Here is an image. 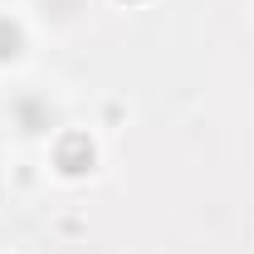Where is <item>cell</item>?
Instances as JSON below:
<instances>
[{
  "label": "cell",
  "instance_id": "6da1fadb",
  "mask_svg": "<svg viewBox=\"0 0 254 254\" xmlns=\"http://www.w3.org/2000/svg\"><path fill=\"white\" fill-rule=\"evenodd\" d=\"M98 123H103V127H123V123H127V103H118V98H103V108H98Z\"/></svg>",
  "mask_w": 254,
  "mask_h": 254
},
{
  "label": "cell",
  "instance_id": "7a4b0ae2",
  "mask_svg": "<svg viewBox=\"0 0 254 254\" xmlns=\"http://www.w3.org/2000/svg\"><path fill=\"white\" fill-rule=\"evenodd\" d=\"M15 181H20V186H25V190L34 186V166H30V161H20V171H15Z\"/></svg>",
  "mask_w": 254,
  "mask_h": 254
},
{
  "label": "cell",
  "instance_id": "3957f363",
  "mask_svg": "<svg viewBox=\"0 0 254 254\" xmlns=\"http://www.w3.org/2000/svg\"><path fill=\"white\" fill-rule=\"evenodd\" d=\"M78 230H83V220H73V215H64V220H59V235H78Z\"/></svg>",
  "mask_w": 254,
  "mask_h": 254
},
{
  "label": "cell",
  "instance_id": "277c9868",
  "mask_svg": "<svg viewBox=\"0 0 254 254\" xmlns=\"http://www.w3.org/2000/svg\"><path fill=\"white\" fill-rule=\"evenodd\" d=\"M118 10H142V5H152V0H113Z\"/></svg>",
  "mask_w": 254,
  "mask_h": 254
}]
</instances>
